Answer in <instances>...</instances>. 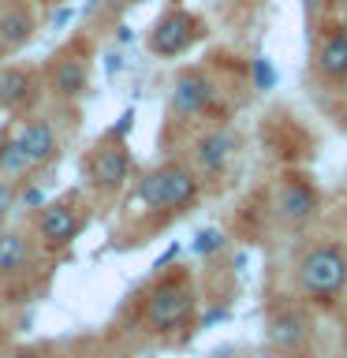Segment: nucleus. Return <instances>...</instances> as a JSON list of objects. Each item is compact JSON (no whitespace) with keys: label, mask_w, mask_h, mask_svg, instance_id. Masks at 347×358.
<instances>
[{"label":"nucleus","mask_w":347,"mask_h":358,"mask_svg":"<svg viewBox=\"0 0 347 358\" xmlns=\"http://www.w3.org/2000/svg\"><path fill=\"white\" fill-rule=\"evenodd\" d=\"M194 317V284L187 273H168L146 291L142 306V324L157 336L176 332Z\"/></svg>","instance_id":"f257e3e1"},{"label":"nucleus","mask_w":347,"mask_h":358,"mask_svg":"<svg viewBox=\"0 0 347 358\" xmlns=\"http://www.w3.org/2000/svg\"><path fill=\"white\" fill-rule=\"evenodd\" d=\"M134 194L146 209H183L198 198V179L187 164H161L142 179Z\"/></svg>","instance_id":"f03ea898"},{"label":"nucleus","mask_w":347,"mask_h":358,"mask_svg":"<svg viewBox=\"0 0 347 358\" xmlns=\"http://www.w3.org/2000/svg\"><path fill=\"white\" fill-rule=\"evenodd\" d=\"M299 284L306 295L318 302H329L332 295H340L347 284V257L340 246H313V250L299 262Z\"/></svg>","instance_id":"7ed1b4c3"},{"label":"nucleus","mask_w":347,"mask_h":358,"mask_svg":"<svg viewBox=\"0 0 347 358\" xmlns=\"http://www.w3.org/2000/svg\"><path fill=\"white\" fill-rule=\"evenodd\" d=\"M86 176H90V183H94L101 194H116V190L127 183V176H131L127 145H123L116 134L105 138V142H97L94 153H90V161H86Z\"/></svg>","instance_id":"20e7f679"},{"label":"nucleus","mask_w":347,"mask_h":358,"mask_svg":"<svg viewBox=\"0 0 347 358\" xmlns=\"http://www.w3.org/2000/svg\"><path fill=\"white\" fill-rule=\"evenodd\" d=\"M83 231V209H78V198L67 194V198H56L41 209L38 217V235L49 250H64L75 235Z\"/></svg>","instance_id":"39448f33"},{"label":"nucleus","mask_w":347,"mask_h":358,"mask_svg":"<svg viewBox=\"0 0 347 358\" xmlns=\"http://www.w3.org/2000/svg\"><path fill=\"white\" fill-rule=\"evenodd\" d=\"M198 38V19L183 8H172L161 15L150 30V52L153 56H179L190 49V41Z\"/></svg>","instance_id":"423d86ee"},{"label":"nucleus","mask_w":347,"mask_h":358,"mask_svg":"<svg viewBox=\"0 0 347 358\" xmlns=\"http://www.w3.org/2000/svg\"><path fill=\"white\" fill-rule=\"evenodd\" d=\"M213 101V78L206 71H183L172 86V108L176 116H198Z\"/></svg>","instance_id":"0eeeda50"},{"label":"nucleus","mask_w":347,"mask_h":358,"mask_svg":"<svg viewBox=\"0 0 347 358\" xmlns=\"http://www.w3.org/2000/svg\"><path fill=\"white\" fill-rule=\"evenodd\" d=\"M276 209H280V217L291 220V224L310 220L313 213H318V190H313L306 179H288L276 194Z\"/></svg>","instance_id":"6e6552de"},{"label":"nucleus","mask_w":347,"mask_h":358,"mask_svg":"<svg viewBox=\"0 0 347 358\" xmlns=\"http://www.w3.org/2000/svg\"><path fill=\"white\" fill-rule=\"evenodd\" d=\"M232 153H235V134L232 131H209L206 138H198V168L206 176H220L224 172V164L232 161Z\"/></svg>","instance_id":"1a4fd4ad"},{"label":"nucleus","mask_w":347,"mask_h":358,"mask_svg":"<svg viewBox=\"0 0 347 358\" xmlns=\"http://www.w3.org/2000/svg\"><path fill=\"white\" fill-rule=\"evenodd\" d=\"M15 138H19L22 150H27L34 168L45 164V161H52V153H56V131H52L49 120H30L27 127L15 134Z\"/></svg>","instance_id":"9d476101"},{"label":"nucleus","mask_w":347,"mask_h":358,"mask_svg":"<svg viewBox=\"0 0 347 358\" xmlns=\"http://www.w3.org/2000/svg\"><path fill=\"white\" fill-rule=\"evenodd\" d=\"M86 83H90V64L83 60V56H60L56 60V67H52V90L60 97H75V94H83L86 90Z\"/></svg>","instance_id":"9b49d317"},{"label":"nucleus","mask_w":347,"mask_h":358,"mask_svg":"<svg viewBox=\"0 0 347 358\" xmlns=\"http://www.w3.org/2000/svg\"><path fill=\"white\" fill-rule=\"evenodd\" d=\"M318 71L325 78H347V30H332L318 49Z\"/></svg>","instance_id":"f8f14e48"},{"label":"nucleus","mask_w":347,"mask_h":358,"mask_svg":"<svg viewBox=\"0 0 347 358\" xmlns=\"http://www.w3.org/2000/svg\"><path fill=\"white\" fill-rule=\"evenodd\" d=\"M30 265V243L22 231H0V276H15Z\"/></svg>","instance_id":"ddd939ff"},{"label":"nucleus","mask_w":347,"mask_h":358,"mask_svg":"<svg viewBox=\"0 0 347 358\" xmlns=\"http://www.w3.org/2000/svg\"><path fill=\"white\" fill-rule=\"evenodd\" d=\"M34 94V78L22 67H4L0 71V108H19Z\"/></svg>","instance_id":"4468645a"},{"label":"nucleus","mask_w":347,"mask_h":358,"mask_svg":"<svg viewBox=\"0 0 347 358\" xmlns=\"http://www.w3.org/2000/svg\"><path fill=\"white\" fill-rule=\"evenodd\" d=\"M34 34V19L27 8H11L0 15V41L8 45V49H15V45H22Z\"/></svg>","instance_id":"2eb2a0df"},{"label":"nucleus","mask_w":347,"mask_h":358,"mask_svg":"<svg viewBox=\"0 0 347 358\" xmlns=\"http://www.w3.org/2000/svg\"><path fill=\"white\" fill-rule=\"evenodd\" d=\"M30 168L34 164H30V157L19 145L15 134H11L8 142H0V179H19V176H27Z\"/></svg>","instance_id":"dca6fc26"},{"label":"nucleus","mask_w":347,"mask_h":358,"mask_svg":"<svg viewBox=\"0 0 347 358\" xmlns=\"http://www.w3.org/2000/svg\"><path fill=\"white\" fill-rule=\"evenodd\" d=\"M302 336H306V324H302L299 313H280L269 324V340L276 347H295V343H302Z\"/></svg>","instance_id":"f3484780"},{"label":"nucleus","mask_w":347,"mask_h":358,"mask_svg":"<svg viewBox=\"0 0 347 358\" xmlns=\"http://www.w3.org/2000/svg\"><path fill=\"white\" fill-rule=\"evenodd\" d=\"M15 209V179H0V224Z\"/></svg>","instance_id":"a211bd4d"},{"label":"nucleus","mask_w":347,"mask_h":358,"mask_svg":"<svg viewBox=\"0 0 347 358\" xmlns=\"http://www.w3.org/2000/svg\"><path fill=\"white\" fill-rule=\"evenodd\" d=\"M254 83H257V90H269L276 83V71H273V64H269L265 56H257V60H254Z\"/></svg>","instance_id":"6ab92c4d"},{"label":"nucleus","mask_w":347,"mask_h":358,"mask_svg":"<svg viewBox=\"0 0 347 358\" xmlns=\"http://www.w3.org/2000/svg\"><path fill=\"white\" fill-rule=\"evenodd\" d=\"M220 246H224V235L220 231H198V239H194V250L198 254H213V250H220Z\"/></svg>","instance_id":"aec40b11"},{"label":"nucleus","mask_w":347,"mask_h":358,"mask_svg":"<svg viewBox=\"0 0 347 358\" xmlns=\"http://www.w3.org/2000/svg\"><path fill=\"white\" fill-rule=\"evenodd\" d=\"M131 123H134V112L127 108V112H123V116H120V123H116V131H112V134H116V138H123V134L131 131Z\"/></svg>","instance_id":"412c9836"}]
</instances>
